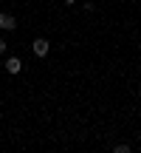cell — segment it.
I'll return each instance as SVG.
<instances>
[{
	"label": "cell",
	"instance_id": "cell-5",
	"mask_svg": "<svg viewBox=\"0 0 141 153\" xmlns=\"http://www.w3.org/2000/svg\"><path fill=\"white\" fill-rule=\"evenodd\" d=\"M6 48H9V45H6V40H0V54H6Z\"/></svg>",
	"mask_w": 141,
	"mask_h": 153
},
{
	"label": "cell",
	"instance_id": "cell-4",
	"mask_svg": "<svg viewBox=\"0 0 141 153\" xmlns=\"http://www.w3.org/2000/svg\"><path fill=\"white\" fill-rule=\"evenodd\" d=\"M113 150H116V153H130V145H116Z\"/></svg>",
	"mask_w": 141,
	"mask_h": 153
},
{
	"label": "cell",
	"instance_id": "cell-2",
	"mask_svg": "<svg viewBox=\"0 0 141 153\" xmlns=\"http://www.w3.org/2000/svg\"><path fill=\"white\" fill-rule=\"evenodd\" d=\"M0 28H3V31H14V28H17V20L11 14H6V11H0Z\"/></svg>",
	"mask_w": 141,
	"mask_h": 153
},
{
	"label": "cell",
	"instance_id": "cell-3",
	"mask_svg": "<svg viewBox=\"0 0 141 153\" xmlns=\"http://www.w3.org/2000/svg\"><path fill=\"white\" fill-rule=\"evenodd\" d=\"M6 71H9V74H20V71H23L20 57H9V60H6Z\"/></svg>",
	"mask_w": 141,
	"mask_h": 153
},
{
	"label": "cell",
	"instance_id": "cell-1",
	"mask_svg": "<svg viewBox=\"0 0 141 153\" xmlns=\"http://www.w3.org/2000/svg\"><path fill=\"white\" fill-rule=\"evenodd\" d=\"M31 51H34L37 57H48V51H51V43H48L45 37H37V40L31 43Z\"/></svg>",
	"mask_w": 141,
	"mask_h": 153
},
{
	"label": "cell",
	"instance_id": "cell-6",
	"mask_svg": "<svg viewBox=\"0 0 141 153\" xmlns=\"http://www.w3.org/2000/svg\"><path fill=\"white\" fill-rule=\"evenodd\" d=\"M65 3H70V6H73V3H76V0H65Z\"/></svg>",
	"mask_w": 141,
	"mask_h": 153
}]
</instances>
